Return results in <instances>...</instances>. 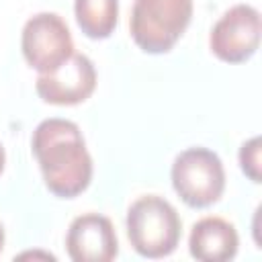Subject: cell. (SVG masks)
I'll use <instances>...</instances> for the list:
<instances>
[{
    "label": "cell",
    "mask_w": 262,
    "mask_h": 262,
    "mask_svg": "<svg viewBox=\"0 0 262 262\" xmlns=\"http://www.w3.org/2000/svg\"><path fill=\"white\" fill-rule=\"evenodd\" d=\"M260 45V12L250 4H235L213 25L209 47L225 63L248 61Z\"/></svg>",
    "instance_id": "6"
},
{
    "label": "cell",
    "mask_w": 262,
    "mask_h": 262,
    "mask_svg": "<svg viewBox=\"0 0 262 262\" xmlns=\"http://www.w3.org/2000/svg\"><path fill=\"white\" fill-rule=\"evenodd\" d=\"M74 14L90 39H106L119 23V0H74Z\"/></svg>",
    "instance_id": "10"
},
{
    "label": "cell",
    "mask_w": 262,
    "mask_h": 262,
    "mask_svg": "<svg viewBox=\"0 0 262 262\" xmlns=\"http://www.w3.org/2000/svg\"><path fill=\"white\" fill-rule=\"evenodd\" d=\"M66 248L74 262H111L119 254L115 227L98 213H84L70 223Z\"/></svg>",
    "instance_id": "8"
},
{
    "label": "cell",
    "mask_w": 262,
    "mask_h": 262,
    "mask_svg": "<svg viewBox=\"0 0 262 262\" xmlns=\"http://www.w3.org/2000/svg\"><path fill=\"white\" fill-rule=\"evenodd\" d=\"M172 186L184 205L205 209L225 190V170L219 156L207 147H188L172 164Z\"/></svg>",
    "instance_id": "4"
},
{
    "label": "cell",
    "mask_w": 262,
    "mask_h": 262,
    "mask_svg": "<svg viewBox=\"0 0 262 262\" xmlns=\"http://www.w3.org/2000/svg\"><path fill=\"white\" fill-rule=\"evenodd\" d=\"M239 166L252 182H260V137H252L239 147Z\"/></svg>",
    "instance_id": "11"
},
{
    "label": "cell",
    "mask_w": 262,
    "mask_h": 262,
    "mask_svg": "<svg viewBox=\"0 0 262 262\" xmlns=\"http://www.w3.org/2000/svg\"><path fill=\"white\" fill-rule=\"evenodd\" d=\"M20 49L33 70L47 74L59 68L74 53V41L59 14L37 12L23 27Z\"/></svg>",
    "instance_id": "5"
},
{
    "label": "cell",
    "mask_w": 262,
    "mask_h": 262,
    "mask_svg": "<svg viewBox=\"0 0 262 262\" xmlns=\"http://www.w3.org/2000/svg\"><path fill=\"white\" fill-rule=\"evenodd\" d=\"M192 18V0H135L129 31L145 53H168Z\"/></svg>",
    "instance_id": "3"
},
{
    "label": "cell",
    "mask_w": 262,
    "mask_h": 262,
    "mask_svg": "<svg viewBox=\"0 0 262 262\" xmlns=\"http://www.w3.org/2000/svg\"><path fill=\"white\" fill-rule=\"evenodd\" d=\"M4 162H6V154H4V147H2V143H0V174H2V170H4Z\"/></svg>",
    "instance_id": "12"
},
{
    "label": "cell",
    "mask_w": 262,
    "mask_h": 262,
    "mask_svg": "<svg viewBox=\"0 0 262 262\" xmlns=\"http://www.w3.org/2000/svg\"><path fill=\"white\" fill-rule=\"evenodd\" d=\"M96 88V70L94 63L82 55L72 53L59 68L47 74H39L35 82V90L41 100L59 106L80 104Z\"/></svg>",
    "instance_id": "7"
},
{
    "label": "cell",
    "mask_w": 262,
    "mask_h": 262,
    "mask_svg": "<svg viewBox=\"0 0 262 262\" xmlns=\"http://www.w3.org/2000/svg\"><path fill=\"white\" fill-rule=\"evenodd\" d=\"M31 149L49 192L59 199H74L88 188L92 158L74 121L57 117L41 121L33 131Z\"/></svg>",
    "instance_id": "1"
},
{
    "label": "cell",
    "mask_w": 262,
    "mask_h": 262,
    "mask_svg": "<svg viewBox=\"0 0 262 262\" xmlns=\"http://www.w3.org/2000/svg\"><path fill=\"white\" fill-rule=\"evenodd\" d=\"M125 223L133 250L143 258H166L180 242L182 221L176 209L158 194L139 196L129 207Z\"/></svg>",
    "instance_id": "2"
},
{
    "label": "cell",
    "mask_w": 262,
    "mask_h": 262,
    "mask_svg": "<svg viewBox=\"0 0 262 262\" xmlns=\"http://www.w3.org/2000/svg\"><path fill=\"white\" fill-rule=\"evenodd\" d=\"M2 246H4V229H2V223H0V252H2Z\"/></svg>",
    "instance_id": "13"
},
{
    "label": "cell",
    "mask_w": 262,
    "mask_h": 262,
    "mask_svg": "<svg viewBox=\"0 0 262 262\" xmlns=\"http://www.w3.org/2000/svg\"><path fill=\"white\" fill-rule=\"evenodd\" d=\"M239 237L235 227L221 217H203L188 237L190 256L203 262H227L235 258Z\"/></svg>",
    "instance_id": "9"
}]
</instances>
